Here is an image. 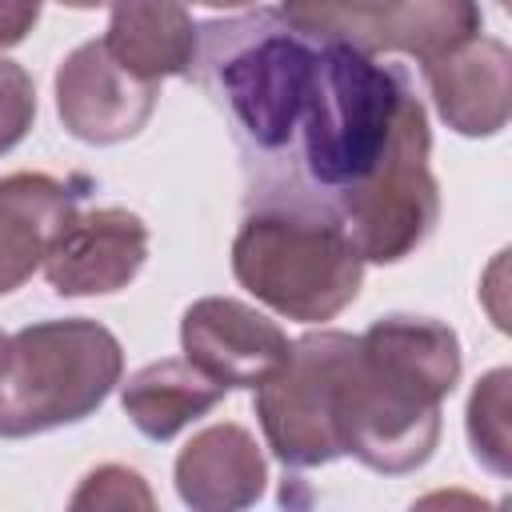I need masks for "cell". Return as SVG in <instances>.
<instances>
[{
  "label": "cell",
  "mask_w": 512,
  "mask_h": 512,
  "mask_svg": "<svg viewBox=\"0 0 512 512\" xmlns=\"http://www.w3.org/2000/svg\"><path fill=\"white\" fill-rule=\"evenodd\" d=\"M416 148H432V132L408 72L360 48L320 40L292 152L244 204H308L336 216Z\"/></svg>",
  "instance_id": "6da1fadb"
},
{
  "label": "cell",
  "mask_w": 512,
  "mask_h": 512,
  "mask_svg": "<svg viewBox=\"0 0 512 512\" xmlns=\"http://www.w3.org/2000/svg\"><path fill=\"white\" fill-rule=\"evenodd\" d=\"M464 372L460 336L432 316L372 320L336 380V436L344 456L380 476H404L440 444V404Z\"/></svg>",
  "instance_id": "7a4b0ae2"
},
{
  "label": "cell",
  "mask_w": 512,
  "mask_h": 512,
  "mask_svg": "<svg viewBox=\"0 0 512 512\" xmlns=\"http://www.w3.org/2000/svg\"><path fill=\"white\" fill-rule=\"evenodd\" d=\"M316 52L320 40L292 28L280 8L196 24L188 76L224 112L244 168V196L284 168L312 92Z\"/></svg>",
  "instance_id": "3957f363"
},
{
  "label": "cell",
  "mask_w": 512,
  "mask_h": 512,
  "mask_svg": "<svg viewBox=\"0 0 512 512\" xmlns=\"http://www.w3.org/2000/svg\"><path fill=\"white\" fill-rule=\"evenodd\" d=\"M236 284L284 320H336L364 284V256L336 216L308 204H248L232 240Z\"/></svg>",
  "instance_id": "277c9868"
},
{
  "label": "cell",
  "mask_w": 512,
  "mask_h": 512,
  "mask_svg": "<svg viewBox=\"0 0 512 512\" xmlns=\"http://www.w3.org/2000/svg\"><path fill=\"white\" fill-rule=\"evenodd\" d=\"M124 380L120 340L88 320H40L8 336L0 368V436L24 440L88 420Z\"/></svg>",
  "instance_id": "5b68a950"
},
{
  "label": "cell",
  "mask_w": 512,
  "mask_h": 512,
  "mask_svg": "<svg viewBox=\"0 0 512 512\" xmlns=\"http://www.w3.org/2000/svg\"><path fill=\"white\" fill-rule=\"evenodd\" d=\"M352 332L320 328L292 340L288 360L256 384V420L284 468H320L344 456L336 436V380L352 352Z\"/></svg>",
  "instance_id": "8992f818"
},
{
  "label": "cell",
  "mask_w": 512,
  "mask_h": 512,
  "mask_svg": "<svg viewBox=\"0 0 512 512\" xmlns=\"http://www.w3.org/2000/svg\"><path fill=\"white\" fill-rule=\"evenodd\" d=\"M280 16L312 40L432 60L484 32L480 0H284Z\"/></svg>",
  "instance_id": "52a82bcc"
},
{
  "label": "cell",
  "mask_w": 512,
  "mask_h": 512,
  "mask_svg": "<svg viewBox=\"0 0 512 512\" xmlns=\"http://www.w3.org/2000/svg\"><path fill=\"white\" fill-rule=\"evenodd\" d=\"M160 84L132 76L104 40H84L56 68V112L68 136L84 144L132 140L156 112Z\"/></svg>",
  "instance_id": "ba28073f"
},
{
  "label": "cell",
  "mask_w": 512,
  "mask_h": 512,
  "mask_svg": "<svg viewBox=\"0 0 512 512\" xmlns=\"http://www.w3.org/2000/svg\"><path fill=\"white\" fill-rule=\"evenodd\" d=\"M148 260V224L128 208H76L44 252L56 296H108L128 288Z\"/></svg>",
  "instance_id": "9c48e42d"
},
{
  "label": "cell",
  "mask_w": 512,
  "mask_h": 512,
  "mask_svg": "<svg viewBox=\"0 0 512 512\" xmlns=\"http://www.w3.org/2000/svg\"><path fill=\"white\" fill-rule=\"evenodd\" d=\"M180 348L216 384L256 388L288 360L292 340L260 308L236 296H204L180 316Z\"/></svg>",
  "instance_id": "30bf717a"
},
{
  "label": "cell",
  "mask_w": 512,
  "mask_h": 512,
  "mask_svg": "<svg viewBox=\"0 0 512 512\" xmlns=\"http://www.w3.org/2000/svg\"><path fill=\"white\" fill-rule=\"evenodd\" d=\"M440 120L468 140L504 132L512 116V52L496 36H468L464 44L420 64Z\"/></svg>",
  "instance_id": "8fae6325"
},
{
  "label": "cell",
  "mask_w": 512,
  "mask_h": 512,
  "mask_svg": "<svg viewBox=\"0 0 512 512\" xmlns=\"http://www.w3.org/2000/svg\"><path fill=\"white\" fill-rule=\"evenodd\" d=\"M92 192L88 176L8 172L0 176V296L16 292L44 268V252L60 224Z\"/></svg>",
  "instance_id": "7c38bea8"
},
{
  "label": "cell",
  "mask_w": 512,
  "mask_h": 512,
  "mask_svg": "<svg viewBox=\"0 0 512 512\" xmlns=\"http://www.w3.org/2000/svg\"><path fill=\"white\" fill-rule=\"evenodd\" d=\"M176 496L192 512H236L264 496L268 460L244 424H208L176 456Z\"/></svg>",
  "instance_id": "4fadbf2b"
},
{
  "label": "cell",
  "mask_w": 512,
  "mask_h": 512,
  "mask_svg": "<svg viewBox=\"0 0 512 512\" xmlns=\"http://www.w3.org/2000/svg\"><path fill=\"white\" fill-rule=\"evenodd\" d=\"M104 48L140 80L188 76L196 56V24L184 0H112Z\"/></svg>",
  "instance_id": "5bb4252c"
},
{
  "label": "cell",
  "mask_w": 512,
  "mask_h": 512,
  "mask_svg": "<svg viewBox=\"0 0 512 512\" xmlns=\"http://www.w3.org/2000/svg\"><path fill=\"white\" fill-rule=\"evenodd\" d=\"M224 392L228 388L204 376L192 360L168 356V360L144 364L120 384V408L140 436L164 444L180 436L188 424H196L200 416H208L224 400Z\"/></svg>",
  "instance_id": "9a60e30c"
},
{
  "label": "cell",
  "mask_w": 512,
  "mask_h": 512,
  "mask_svg": "<svg viewBox=\"0 0 512 512\" xmlns=\"http://www.w3.org/2000/svg\"><path fill=\"white\" fill-rule=\"evenodd\" d=\"M508 384H512V372L508 368H492L488 376L476 380V388L468 396V412H464L472 456L488 472H496V476H508V456H512V436H508Z\"/></svg>",
  "instance_id": "2e32d148"
},
{
  "label": "cell",
  "mask_w": 512,
  "mask_h": 512,
  "mask_svg": "<svg viewBox=\"0 0 512 512\" xmlns=\"http://www.w3.org/2000/svg\"><path fill=\"white\" fill-rule=\"evenodd\" d=\"M68 504L72 508H152L156 500L140 472L124 464H100L80 480Z\"/></svg>",
  "instance_id": "e0dca14e"
},
{
  "label": "cell",
  "mask_w": 512,
  "mask_h": 512,
  "mask_svg": "<svg viewBox=\"0 0 512 512\" xmlns=\"http://www.w3.org/2000/svg\"><path fill=\"white\" fill-rule=\"evenodd\" d=\"M32 120H36V84L16 60L0 56V152L16 148L32 132Z\"/></svg>",
  "instance_id": "ac0fdd59"
},
{
  "label": "cell",
  "mask_w": 512,
  "mask_h": 512,
  "mask_svg": "<svg viewBox=\"0 0 512 512\" xmlns=\"http://www.w3.org/2000/svg\"><path fill=\"white\" fill-rule=\"evenodd\" d=\"M44 0H0V52L28 40V32L40 24Z\"/></svg>",
  "instance_id": "d6986e66"
},
{
  "label": "cell",
  "mask_w": 512,
  "mask_h": 512,
  "mask_svg": "<svg viewBox=\"0 0 512 512\" xmlns=\"http://www.w3.org/2000/svg\"><path fill=\"white\" fill-rule=\"evenodd\" d=\"M192 4H200V8H248L256 0H192Z\"/></svg>",
  "instance_id": "ffe728a7"
},
{
  "label": "cell",
  "mask_w": 512,
  "mask_h": 512,
  "mask_svg": "<svg viewBox=\"0 0 512 512\" xmlns=\"http://www.w3.org/2000/svg\"><path fill=\"white\" fill-rule=\"evenodd\" d=\"M56 4H64V8H80V12H88V8H104V4H112V0H56Z\"/></svg>",
  "instance_id": "44dd1931"
},
{
  "label": "cell",
  "mask_w": 512,
  "mask_h": 512,
  "mask_svg": "<svg viewBox=\"0 0 512 512\" xmlns=\"http://www.w3.org/2000/svg\"><path fill=\"white\" fill-rule=\"evenodd\" d=\"M4 356H8V336L0 332V368H4Z\"/></svg>",
  "instance_id": "7402d4cb"
}]
</instances>
